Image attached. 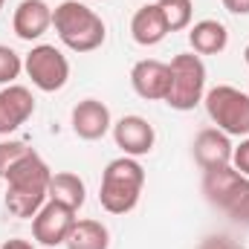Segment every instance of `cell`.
<instances>
[{
  "label": "cell",
  "instance_id": "1",
  "mask_svg": "<svg viewBox=\"0 0 249 249\" xmlns=\"http://www.w3.org/2000/svg\"><path fill=\"white\" fill-rule=\"evenodd\" d=\"M50 165L35 154L29 151L3 180H6V209L26 220V217H35L41 212V206L50 200L47 197V188H50Z\"/></svg>",
  "mask_w": 249,
  "mask_h": 249
},
{
  "label": "cell",
  "instance_id": "2",
  "mask_svg": "<svg viewBox=\"0 0 249 249\" xmlns=\"http://www.w3.org/2000/svg\"><path fill=\"white\" fill-rule=\"evenodd\" d=\"M53 26L61 38V44L72 53H93L105 44L107 26L105 20L78 0H64L53 12Z\"/></svg>",
  "mask_w": 249,
  "mask_h": 249
},
{
  "label": "cell",
  "instance_id": "3",
  "mask_svg": "<svg viewBox=\"0 0 249 249\" xmlns=\"http://www.w3.org/2000/svg\"><path fill=\"white\" fill-rule=\"evenodd\" d=\"M142 186H145V168L133 157H119V160L107 162V168L102 174L99 203L110 214H127L130 209H136Z\"/></svg>",
  "mask_w": 249,
  "mask_h": 249
},
{
  "label": "cell",
  "instance_id": "4",
  "mask_svg": "<svg viewBox=\"0 0 249 249\" xmlns=\"http://www.w3.org/2000/svg\"><path fill=\"white\" fill-rule=\"evenodd\" d=\"M203 194L212 206L226 212L232 220L249 226V177L235 171L232 165L214 168L203 174Z\"/></svg>",
  "mask_w": 249,
  "mask_h": 249
},
{
  "label": "cell",
  "instance_id": "5",
  "mask_svg": "<svg viewBox=\"0 0 249 249\" xmlns=\"http://www.w3.org/2000/svg\"><path fill=\"white\" fill-rule=\"evenodd\" d=\"M168 70H171V87L165 105L174 110H194L206 96V64L194 53H183L171 58Z\"/></svg>",
  "mask_w": 249,
  "mask_h": 249
},
{
  "label": "cell",
  "instance_id": "6",
  "mask_svg": "<svg viewBox=\"0 0 249 249\" xmlns=\"http://www.w3.org/2000/svg\"><path fill=\"white\" fill-rule=\"evenodd\" d=\"M206 113L226 136H249V93L217 84L206 93Z\"/></svg>",
  "mask_w": 249,
  "mask_h": 249
},
{
  "label": "cell",
  "instance_id": "7",
  "mask_svg": "<svg viewBox=\"0 0 249 249\" xmlns=\"http://www.w3.org/2000/svg\"><path fill=\"white\" fill-rule=\"evenodd\" d=\"M23 70L32 78V84L44 93H55L61 90L70 78V61L61 50H55L53 44H38L32 47V53L23 58Z\"/></svg>",
  "mask_w": 249,
  "mask_h": 249
},
{
  "label": "cell",
  "instance_id": "8",
  "mask_svg": "<svg viewBox=\"0 0 249 249\" xmlns=\"http://www.w3.org/2000/svg\"><path fill=\"white\" fill-rule=\"evenodd\" d=\"M75 209L55 203V200H47L41 206V212L32 217V235L41 247H61L67 244V235L72 232L75 226Z\"/></svg>",
  "mask_w": 249,
  "mask_h": 249
},
{
  "label": "cell",
  "instance_id": "9",
  "mask_svg": "<svg viewBox=\"0 0 249 249\" xmlns=\"http://www.w3.org/2000/svg\"><path fill=\"white\" fill-rule=\"evenodd\" d=\"M191 151H194V162L203 168V171H214V168H223V165H232V142L223 130L217 127H206L194 136L191 142Z\"/></svg>",
  "mask_w": 249,
  "mask_h": 249
},
{
  "label": "cell",
  "instance_id": "10",
  "mask_svg": "<svg viewBox=\"0 0 249 249\" xmlns=\"http://www.w3.org/2000/svg\"><path fill=\"white\" fill-rule=\"evenodd\" d=\"M130 84L136 90V96L148 99V102H165L168 96V87H171V70L168 64L157 61V58H145V61H136L130 70Z\"/></svg>",
  "mask_w": 249,
  "mask_h": 249
},
{
  "label": "cell",
  "instance_id": "11",
  "mask_svg": "<svg viewBox=\"0 0 249 249\" xmlns=\"http://www.w3.org/2000/svg\"><path fill=\"white\" fill-rule=\"evenodd\" d=\"M113 139L124 151V157L136 160L142 154H151V148L157 142V133H154V124L148 119H142V116H122L113 124Z\"/></svg>",
  "mask_w": 249,
  "mask_h": 249
},
{
  "label": "cell",
  "instance_id": "12",
  "mask_svg": "<svg viewBox=\"0 0 249 249\" xmlns=\"http://www.w3.org/2000/svg\"><path fill=\"white\" fill-rule=\"evenodd\" d=\"M113 127V119H110V110L105 102L99 99H84L72 107V130L78 139H87V142H96L102 139L107 130Z\"/></svg>",
  "mask_w": 249,
  "mask_h": 249
},
{
  "label": "cell",
  "instance_id": "13",
  "mask_svg": "<svg viewBox=\"0 0 249 249\" xmlns=\"http://www.w3.org/2000/svg\"><path fill=\"white\" fill-rule=\"evenodd\" d=\"M53 26V9L47 0H20L12 18V29L20 41H38Z\"/></svg>",
  "mask_w": 249,
  "mask_h": 249
},
{
  "label": "cell",
  "instance_id": "14",
  "mask_svg": "<svg viewBox=\"0 0 249 249\" xmlns=\"http://www.w3.org/2000/svg\"><path fill=\"white\" fill-rule=\"evenodd\" d=\"M35 113V99L23 84H6L0 90V133H12Z\"/></svg>",
  "mask_w": 249,
  "mask_h": 249
},
{
  "label": "cell",
  "instance_id": "15",
  "mask_svg": "<svg viewBox=\"0 0 249 249\" xmlns=\"http://www.w3.org/2000/svg\"><path fill=\"white\" fill-rule=\"evenodd\" d=\"M130 35L139 47H157L168 35V23H165L157 3H148L142 9H136V15L130 20Z\"/></svg>",
  "mask_w": 249,
  "mask_h": 249
},
{
  "label": "cell",
  "instance_id": "16",
  "mask_svg": "<svg viewBox=\"0 0 249 249\" xmlns=\"http://www.w3.org/2000/svg\"><path fill=\"white\" fill-rule=\"evenodd\" d=\"M188 44L197 55H217L229 44V32L220 20H200L188 29Z\"/></svg>",
  "mask_w": 249,
  "mask_h": 249
},
{
  "label": "cell",
  "instance_id": "17",
  "mask_svg": "<svg viewBox=\"0 0 249 249\" xmlns=\"http://www.w3.org/2000/svg\"><path fill=\"white\" fill-rule=\"evenodd\" d=\"M47 197L55 200V203H64L70 209H81L84 200H87V188H84V180L78 174H70V171H58L50 177V188H47Z\"/></svg>",
  "mask_w": 249,
  "mask_h": 249
},
{
  "label": "cell",
  "instance_id": "18",
  "mask_svg": "<svg viewBox=\"0 0 249 249\" xmlns=\"http://www.w3.org/2000/svg\"><path fill=\"white\" fill-rule=\"evenodd\" d=\"M67 249H107L110 247V232L99 220H75L72 232L67 235Z\"/></svg>",
  "mask_w": 249,
  "mask_h": 249
},
{
  "label": "cell",
  "instance_id": "19",
  "mask_svg": "<svg viewBox=\"0 0 249 249\" xmlns=\"http://www.w3.org/2000/svg\"><path fill=\"white\" fill-rule=\"evenodd\" d=\"M157 6L168 23V32H180V29L191 26V15H194L191 0H160Z\"/></svg>",
  "mask_w": 249,
  "mask_h": 249
},
{
  "label": "cell",
  "instance_id": "20",
  "mask_svg": "<svg viewBox=\"0 0 249 249\" xmlns=\"http://www.w3.org/2000/svg\"><path fill=\"white\" fill-rule=\"evenodd\" d=\"M29 151H32V148L23 145V142H0V180H3Z\"/></svg>",
  "mask_w": 249,
  "mask_h": 249
},
{
  "label": "cell",
  "instance_id": "21",
  "mask_svg": "<svg viewBox=\"0 0 249 249\" xmlns=\"http://www.w3.org/2000/svg\"><path fill=\"white\" fill-rule=\"evenodd\" d=\"M23 70V61L20 55L12 50V47H3L0 44V84H12Z\"/></svg>",
  "mask_w": 249,
  "mask_h": 249
},
{
  "label": "cell",
  "instance_id": "22",
  "mask_svg": "<svg viewBox=\"0 0 249 249\" xmlns=\"http://www.w3.org/2000/svg\"><path fill=\"white\" fill-rule=\"evenodd\" d=\"M232 168L241 171L244 177H249V136L235 148V154H232Z\"/></svg>",
  "mask_w": 249,
  "mask_h": 249
},
{
  "label": "cell",
  "instance_id": "23",
  "mask_svg": "<svg viewBox=\"0 0 249 249\" xmlns=\"http://www.w3.org/2000/svg\"><path fill=\"white\" fill-rule=\"evenodd\" d=\"M197 249H241V247L232 238H226V235H212V238H206Z\"/></svg>",
  "mask_w": 249,
  "mask_h": 249
},
{
  "label": "cell",
  "instance_id": "24",
  "mask_svg": "<svg viewBox=\"0 0 249 249\" xmlns=\"http://www.w3.org/2000/svg\"><path fill=\"white\" fill-rule=\"evenodd\" d=\"M220 3L232 15H249V0H220Z\"/></svg>",
  "mask_w": 249,
  "mask_h": 249
},
{
  "label": "cell",
  "instance_id": "25",
  "mask_svg": "<svg viewBox=\"0 0 249 249\" xmlns=\"http://www.w3.org/2000/svg\"><path fill=\"white\" fill-rule=\"evenodd\" d=\"M3 249H35L29 241H23V238H12V241H6Z\"/></svg>",
  "mask_w": 249,
  "mask_h": 249
},
{
  "label": "cell",
  "instance_id": "26",
  "mask_svg": "<svg viewBox=\"0 0 249 249\" xmlns=\"http://www.w3.org/2000/svg\"><path fill=\"white\" fill-rule=\"evenodd\" d=\"M244 61L249 64V44H247V50H244Z\"/></svg>",
  "mask_w": 249,
  "mask_h": 249
},
{
  "label": "cell",
  "instance_id": "27",
  "mask_svg": "<svg viewBox=\"0 0 249 249\" xmlns=\"http://www.w3.org/2000/svg\"><path fill=\"white\" fill-rule=\"evenodd\" d=\"M3 6H6V0H0V9H3Z\"/></svg>",
  "mask_w": 249,
  "mask_h": 249
}]
</instances>
